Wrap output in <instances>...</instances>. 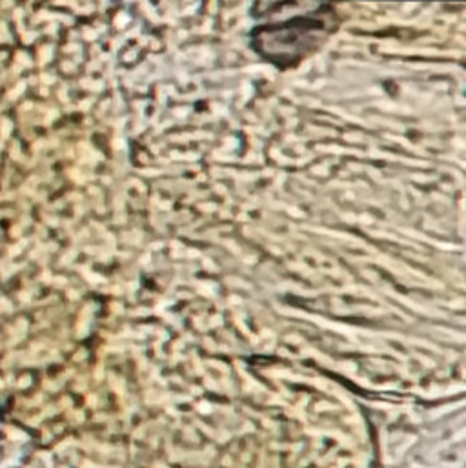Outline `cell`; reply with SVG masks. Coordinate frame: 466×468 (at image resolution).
Returning <instances> with one entry per match:
<instances>
[{
    "mask_svg": "<svg viewBox=\"0 0 466 468\" xmlns=\"http://www.w3.org/2000/svg\"><path fill=\"white\" fill-rule=\"evenodd\" d=\"M335 11L323 5L308 16H295L286 22L268 24L253 29V48L275 66H291L310 55L324 42L334 29Z\"/></svg>",
    "mask_w": 466,
    "mask_h": 468,
    "instance_id": "obj_1",
    "label": "cell"
}]
</instances>
